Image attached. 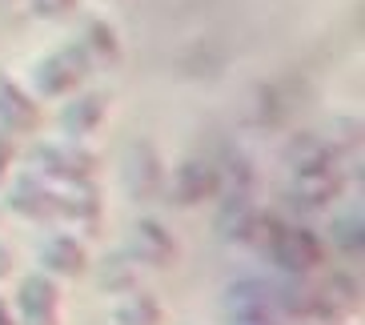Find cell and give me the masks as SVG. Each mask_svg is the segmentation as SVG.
Masks as SVG:
<instances>
[{"instance_id":"6da1fadb","label":"cell","mask_w":365,"mask_h":325,"mask_svg":"<svg viewBox=\"0 0 365 325\" xmlns=\"http://www.w3.org/2000/svg\"><path fill=\"white\" fill-rule=\"evenodd\" d=\"M257 253H265L281 273H297V277H309L313 269L325 265L322 237H317L313 229L281 221V217H273V213H265V229H261Z\"/></svg>"},{"instance_id":"7a4b0ae2","label":"cell","mask_w":365,"mask_h":325,"mask_svg":"<svg viewBox=\"0 0 365 325\" xmlns=\"http://www.w3.org/2000/svg\"><path fill=\"white\" fill-rule=\"evenodd\" d=\"M93 73L85 61V53L76 44H61V48H48L44 56H36L29 65V97L33 100H65L68 93L85 85V76Z\"/></svg>"},{"instance_id":"3957f363","label":"cell","mask_w":365,"mask_h":325,"mask_svg":"<svg viewBox=\"0 0 365 325\" xmlns=\"http://www.w3.org/2000/svg\"><path fill=\"white\" fill-rule=\"evenodd\" d=\"M33 177L44 185H73V181H93L97 177V153H88L81 141H41L29 149Z\"/></svg>"},{"instance_id":"277c9868","label":"cell","mask_w":365,"mask_h":325,"mask_svg":"<svg viewBox=\"0 0 365 325\" xmlns=\"http://www.w3.org/2000/svg\"><path fill=\"white\" fill-rule=\"evenodd\" d=\"M120 185L133 201H157L165 193V161L157 145L137 137V141L125 149V161H120Z\"/></svg>"},{"instance_id":"5b68a950","label":"cell","mask_w":365,"mask_h":325,"mask_svg":"<svg viewBox=\"0 0 365 325\" xmlns=\"http://www.w3.org/2000/svg\"><path fill=\"white\" fill-rule=\"evenodd\" d=\"M12 317L16 325H61V282L41 269L21 277L12 297Z\"/></svg>"},{"instance_id":"8992f818","label":"cell","mask_w":365,"mask_h":325,"mask_svg":"<svg viewBox=\"0 0 365 325\" xmlns=\"http://www.w3.org/2000/svg\"><path fill=\"white\" fill-rule=\"evenodd\" d=\"M129 261L137 269H173L177 265V241L157 217H137L129 229Z\"/></svg>"},{"instance_id":"52a82bcc","label":"cell","mask_w":365,"mask_h":325,"mask_svg":"<svg viewBox=\"0 0 365 325\" xmlns=\"http://www.w3.org/2000/svg\"><path fill=\"white\" fill-rule=\"evenodd\" d=\"M36 265H41V273H48L53 282H68V277H81V273L88 269V249L73 229H53V233H44L41 245H36Z\"/></svg>"},{"instance_id":"ba28073f","label":"cell","mask_w":365,"mask_h":325,"mask_svg":"<svg viewBox=\"0 0 365 325\" xmlns=\"http://www.w3.org/2000/svg\"><path fill=\"white\" fill-rule=\"evenodd\" d=\"M101 193L93 181L53 185V225L61 229H97L101 225Z\"/></svg>"},{"instance_id":"9c48e42d","label":"cell","mask_w":365,"mask_h":325,"mask_svg":"<svg viewBox=\"0 0 365 325\" xmlns=\"http://www.w3.org/2000/svg\"><path fill=\"white\" fill-rule=\"evenodd\" d=\"M221 317L225 321H277L273 293L261 277H233L221 293Z\"/></svg>"},{"instance_id":"30bf717a","label":"cell","mask_w":365,"mask_h":325,"mask_svg":"<svg viewBox=\"0 0 365 325\" xmlns=\"http://www.w3.org/2000/svg\"><path fill=\"white\" fill-rule=\"evenodd\" d=\"M108 117V97L105 93H93V88H76L68 93L61 113H56V129H61V141H85L105 125Z\"/></svg>"},{"instance_id":"8fae6325","label":"cell","mask_w":365,"mask_h":325,"mask_svg":"<svg viewBox=\"0 0 365 325\" xmlns=\"http://www.w3.org/2000/svg\"><path fill=\"white\" fill-rule=\"evenodd\" d=\"M345 189V169L341 165H329V169H317V173H301L289 177L285 185V205L297 209V213H317V209L333 205Z\"/></svg>"},{"instance_id":"7c38bea8","label":"cell","mask_w":365,"mask_h":325,"mask_svg":"<svg viewBox=\"0 0 365 325\" xmlns=\"http://www.w3.org/2000/svg\"><path fill=\"white\" fill-rule=\"evenodd\" d=\"M165 193H169L173 205H205L217 197V173L213 161H201V157H185L181 165H173V173H165Z\"/></svg>"},{"instance_id":"4fadbf2b","label":"cell","mask_w":365,"mask_h":325,"mask_svg":"<svg viewBox=\"0 0 365 325\" xmlns=\"http://www.w3.org/2000/svg\"><path fill=\"white\" fill-rule=\"evenodd\" d=\"M4 209L16 213L21 221H36V225H53V185H44L29 169L16 173L4 189Z\"/></svg>"},{"instance_id":"5bb4252c","label":"cell","mask_w":365,"mask_h":325,"mask_svg":"<svg viewBox=\"0 0 365 325\" xmlns=\"http://www.w3.org/2000/svg\"><path fill=\"white\" fill-rule=\"evenodd\" d=\"M41 129V100L29 97V88L16 76L0 73V133H36Z\"/></svg>"},{"instance_id":"9a60e30c","label":"cell","mask_w":365,"mask_h":325,"mask_svg":"<svg viewBox=\"0 0 365 325\" xmlns=\"http://www.w3.org/2000/svg\"><path fill=\"white\" fill-rule=\"evenodd\" d=\"M281 165H285L289 177H301V173H317V169H329V165H341V161L333 157L329 141H325L322 133L297 129L281 145Z\"/></svg>"},{"instance_id":"2e32d148","label":"cell","mask_w":365,"mask_h":325,"mask_svg":"<svg viewBox=\"0 0 365 325\" xmlns=\"http://www.w3.org/2000/svg\"><path fill=\"white\" fill-rule=\"evenodd\" d=\"M73 44L85 53L88 68H117L120 65V36L105 16H85Z\"/></svg>"},{"instance_id":"e0dca14e","label":"cell","mask_w":365,"mask_h":325,"mask_svg":"<svg viewBox=\"0 0 365 325\" xmlns=\"http://www.w3.org/2000/svg\"><path fill=\"white\" fill-rule=\"evenodd\" d=\"M161 305L157 297H149L145 289H133V293H120L113 309H108V321L113 325H161Z\"/></svg>"},{"instance_id":"ac0fdd59","label":"cell","mask_w":365,"mask_h":325,"mask_svg":"<svg viewBox=\"0 0 365 325\" xmlns=\"http://www.w3.org/2000/svg\"><path fill=\"white\" fill-rule=\"evenodd\" d=\"M329 241L333 249L341 253L345 261H361V249H365V221H361V205L345 209V213L333 217L329 225Z\"/></svg>"},{"instance_id":"d6986e66","label":"cell","mask_w":365,"mask_h":325,"mask_svg":"<svg viewBox=\"0 0 365 325\" xmlns=\"http://www.w3.org/2000/svg\"><path fill=\"white\" fill-rule=\"evenodd\" d=\"M97 282L105 293L120 297V293H133L137 289V265L129 261V253H108L97 269Z\"/></svg>"},{"instance_id":"ffe728a7","label":"cell","mask_w":365,"mask_h":325,"mask_svg":"<svg viewBox=\"0 0 365 325\" xmlns=\"http://www.w3.org/2000/svg\"><path fill=\"white\" fill-rule=\"evenodd\" d=\"M325 141H329L333 157L337 161H349V157H361V120L357 117H333L329 133H322Z\"/></svg>"},{"instance_id":"44dd1931","label":"cell","mask_w":365,"mask_h":325,"mask_svg":"<svg viewBox=\"0 0 365 325\" xmlns=\"http://www.w3.org/2000/svg\"><path fill=\"white\" fill-rule=\"evenodd\" d=\"M285 113H289V105H285V97H281L273 85H261L257 93H253V100H249V117H253V125H261V129L281 125Z\"/></svg>"},{"instance_id":"7402d4cb","label":"cell","mask_w":365,"mask_h":325,"mask_svg":"<svg viewBox=\"0 0 365 325\" xmlns=\"http://www.w3.org/2000/svg\"><path fill=\"white\" fill-rule=\"evenodd\" d=\"M81 0H24V9L33 12L36 21H65L73 16Z\"/></svg>"},{"instance_id":"603a6c76","label":"cell","mask_w":365,"mask_h":325,"mask_svg":"<svg viewBox=\"0 0 365 325\" xmlns=\"http://www.w3.org/2000/svg\"><path fill=\"white\" fill-rule=\"evenodd\" d=\"M12 161H16V145H12L9 133H0V185H4V177H9Z\"/></svg>"},{"instance_id":"cb8c5ba5","label":"cell","mask_w":365,"mask_h":325,"mask_svg":"<svg viewBox=\"0 0 365 325\" xmlns=\"http://www.w3.org/2000/svg\"><path fill=\"white\" fill-rule=\"evenodd\" d=\"M12 273V253H9V245H0V282Z\"/></svg>"},{"instance_id":"d4e9b609","label":"cell","mask_w":365,"mask_h":325,"mask_svg":"<svg viewBox=\"0 0 365 325\" xmlns=\"http://www.w3.org/2000/svg\"><path fill=\"white\" fill-rule=\"evenodd\" d=\"M0 325H16V317H12V305L0 297Z\"/></svg>"},{"instance_id":"484cf974","label":"cell","mask_w":365,"mask_h":325,"mask_svg":"<svg viewBox=\"0 0 365 325\" xmlns=\"http://www.w3.org/2000/svg\"><path fill=\"white\" fill-rule=\"evenodd\" d=\"M16 4H24V0H0V12H9V9H16Z\"/></svg>"}]
</instances>
